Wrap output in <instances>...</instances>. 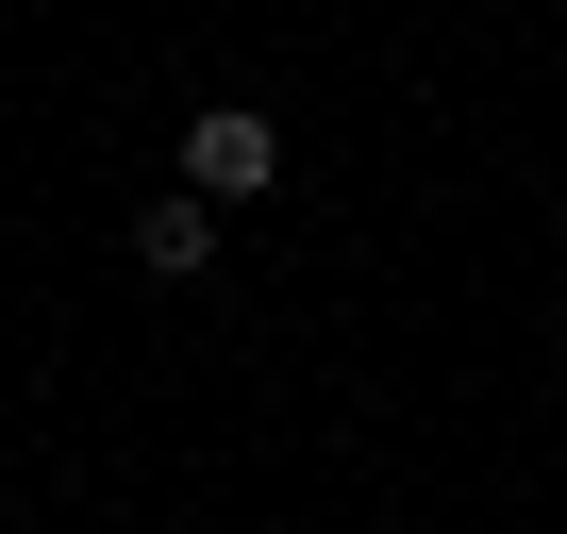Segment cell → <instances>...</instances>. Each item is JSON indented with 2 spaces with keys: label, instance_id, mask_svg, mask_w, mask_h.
<instances>
[{
  "label": "cell",
  "instance_id": "cell-1",
  "mask_svg": "<svg viewBox=\"0 0 567 534\" xmlns=\"http://www.w3.org/2000/svg\"><path fill=\"white\" fill-rule=\"evenodd\" d=\"M267 184H284V117L200 101V117H184V201H267Z\"/></svg>",
  "mask_w": 567,
  "mask_h": 534
},
{
  "label": "cell",
  "instance_id": "cell-2",
  "mask_svg": "<svg viewBox=\"0 0 567 534\" xmlns=\"http://www.w3.org/2000/svg\"><path fill=\"white\" fill-rule=\"evenodd\" d=\"M134 267H151V285H200V267H217V201H184V184H167V201L134 217Z\"/></svg>",
  "mask_w": 567,
  "mask_h": 534
}]
</instances>
